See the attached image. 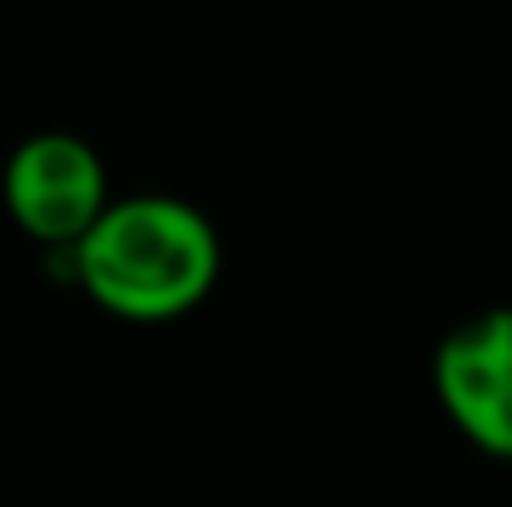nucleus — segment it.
I'll return each instance as SVG.
<instances>
[{"instance_id":"f257e3e1","label":"nucleus","mask_w":512,"mask_h":507,"mask_svg":"<svg viewBox=\"0 0 512 507\" xmlns=\"http://www.w3.org/2000/svg\"><path fill=\"white\" fill-rule=\"evenodd\" d=\"M65 279L120 324H174L194 314L224 269L209 214L179 194H120L75 249H55Z\"/></svg>"},{"instance_id":"f03ea898","label":"nucleus","mask_w":512,"mask_h":507,"mask_svg":"<svg viewBox=\"0 0 512 507\" xmlns=\"http://www.w3.org/2000/svg\"><path fill=\"white\" fill-rule=\"evenodd\" d=\"M0 194H5L15 229L25 239H35L45 254L75 249L85 239V229L115 199L95 145H85L80 135H65V130L20 140L5 160Z\"/></svg>"},{"instance_id":"7ed1b4c3","label":"nucleus","mask_w":512,"mask_h":507,"mask_svg":"<svg viewBox=\"0 0 512 507\" xmlns=\"http://www.w3.org/2000/svg\"><path fill=\"white\" fill-rule=\"evenodd\" d=\"M433 393L478 453L512 463V309H488L438 343Z\"/></svg>"}]
</instances>
